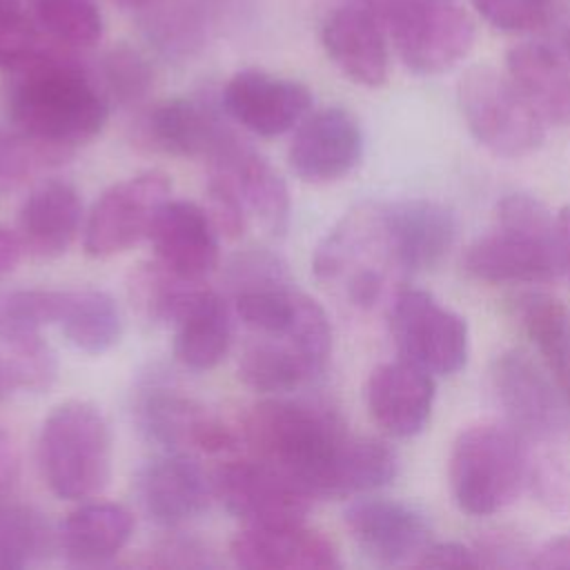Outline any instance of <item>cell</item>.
I'll return each instance as SVG.
<instances>
[{"label":"cell","instance_id":"74e56055","mask_svg":"<svg viewBox=\"0 0 570 570\" xmlns=\"http://www.w3.org/2000/svg\"><path fill=\"white\" fill-rule=\"evenodd\" d=\"M69 151L45 145L16 125H0V191H11L38 171L62 163Z\"/></svg>","mask_w":570,"mask_h":570},{"label":"cell","instance_id":"d590c367","mask_svg":"<svg viewBox=\"0 0 570 570\" xmlns=\"http://www.w3.org/2000/svg\"><path fill=\"white\" fill-rule=\"evenodd\" d=\"M58 289H0V343L16 347L42 338V327L56 323Z\"/></svg>","mask_w":570,"mask_h":570},{"label":"cell","instance_id":"2e32d148","mask_svg":"<svg viewBox=\"0 0 570 570\" xmlns=\"http://www.w3.org/2000/svg\"><path fill=\"white\" fill-rule=\"evenodd\" d=\"M343 519L358 550L383 566H416L432 543L425 514L394 499H356L345 508Z\"/></svg>","mask_w":570,"mask_h":570},{"label":"cell","instance_id":"7a4b0ae2","mask_svg":"<svg viewBox=\"0 0 570 570\" xmlns=\"http://www.w3.org/2000/svg\"><path fill=\"white\" fill-rule=\"evenodd\" d=\"M9 76V122L31 138L73 154L102 131L111 105L73 49L51 47Z\"/></svg>","mask_w":570,"mask_h":570},{"label":"cell","instance_id":"e575fe53","mask_svg":"<svg viewBox=\"0 0 570 570\" xmlns=\"http://www.w3.org/2000/svg\"><path fill=\"white\" fill-rule=\"evenodd\" d=\"M91 71L109 105L136 107L154 87V67L138 49L127 45L105 51L91 65Z\"/></svg>","mask_w":570,"mask_h":570},{"label":"cell","instance_id":"f546056e","mask_svg":"<svg viewBox=\"0 0 570 570\" xmlns=\"http://www.w3.org/2000/svg\"><path fill=\"white\" fill-rule=\"evenodd\" d=\"M323 372L307 358V354L287 334L261 336L254 334L240 354L238 376L254 392L289 394Z\"/></svg>","mask_w":570,"mask_h":570},{"label":"cell","instance_id":"ab89813d","mask_svg":"<svg viewBox=\"0 0 570 570\" xmlns=\"http://www.w3.org/2000/svg\"><path fill=\"white\" fill-rule=\"evenodd\" d=\"M557 0H472L476 13L497 31L532 33L548 27Z\"/></svg>","mask_w":570,"mask_h":570},{"label":"cell","instance_id":"7bdbcfd3","mask_svg":"<svg viewBox=\"0 0 570 570\" xmlns=\"http://www.w3.org/2000/svg\"><path fill=\"white\" fill-rule=\"evenodd\" d=\"M207 214L212 216L216 229L227 236L236 238L245 232L247 225V205L236 189L234 180L220 171V169H209L207 178Z\"/></svg>","mask_w":570,"mask_h":570},{"label":"cell","instance_id":"277c9868","mask_svg":"<svg viewBox=\"0 0 570 570\" xmlns=\"http://www.w3.org/2000/svg\"><path fill=\"white\" fill-rule=\"evenodd\" d=\"M525 441L499 423H476L459 432L448 461L454 503L474 517L508 508L528 485Z\"/></svg>","mask_w":570,"mask_h":570},{"label":"cell","instance_id":"3957f363","mask_svg":"<svg viewBox=\"0 0 570 570\" xmlns=\"http://www.w3.org/2000/svg\"><path fill=\"white\" fill-rule=\"evenodd\" d=\"M461 265L483 283H546L561 272L557 216L530 194H508L497 207V227L465 247Z\"/></svg>","mask_w":570,"mask_h":570},{"label":"cell","instance_id":"7c38bea8","mask_svg":"<svg viewBox=\"0 0 570 570\" xmlns=\"http://www.w3.org/2000/svg\"><path fill=\"white\" fill-rule=\"evenodd\" d=\"M169 191L171 183L163 171H142L114 183L98 196L85 220V252L94 258H107L147 238L151 220Z\"/></svg>","mask_w":570,"mask_h":570},{"label":"cell","instance_id":"4316f807","mask_svg":"<svg viewBox=\"0 0 570 570\" xmlns=\"http://www.w3.org/2000/svg\"><path fill=\"white\" fill-rule=\"evenodd\" d=\"M82 223V200L67 180H45L29 191L18 209L16 236L24 252L56 258L69 249Z\"/></svg>","mask_w":570,"mask_h":570},{"label":"cell","instance_id":"4dcf8cb0","mask_svg":"<svg viewBox=\"0 0 570 570\" xmlns=\"http://www.w3.org/2000/svg\"><path fill=\"white\" fill-rule=\"evenodd\" d=\"M62 336L87 354L111 350L122 334V318L116 301L94 287L58 289L56 323Z\"/></svg>","mask_w":570,"mask_h":570},{"label":"cell","instance_id":"60d3db41","mask_svg":"<svg viewBox=\"0 0 570 570\" xmlns=\"http://www.w3.org/2000/svg\"><path fill=\"white\" fill-rule=\"evenodd\" d=\"M472 548L481 568H532L537 550L521 532L510 528L483 530L472 541Z\"/></svg>","mask_w":570,"mask_h":570},{"label":"cell","instance_id":"bcb514c9","mask_svg":"<svg viewBox=\"0 0 570 570\" xmlns=\"http://www.w3.org/2000/svg\"><path fill=\"white\" fill-rule=\"evenodd\" d=\"M532 568H570V534L554 537L537 546Z\"/></svg>","mask_w":570,"mask_h":570},{"label":"cell","instance_id":"ee69618b","mask_svg":"<svg viewBox=\"0 0 570 570\" xmlns=\"http://www.w3.org/2000/svg\"><path fill=\"white\" fill-rule=\"evenodd\" d=\"M416 566L423 568H481L472 543L432 541L419 557Z\"/></svg>","mask_w":570,"mask_h":570},{"label":"cell","instance_id":"5b68a950","mask_svg":"<svg viewBox=\"0 0 570 570\" xmlns=\"http://www.w3.org/2000/svg\"><path fill=\"white\" fill-rule=\"evenodd\" d=\"M38 465L60 499L80 501L98 494L111 470V434L102 412L87 401L56 405L38 434Z\"/></svg>","mask_w":570,"mask_h":570},{"label":"cell","instance_id":"9a60e30c","mask_svg":"<svg viewBox=\"0 0 570 570\" xmlns=\"http://www.w3.org/2000/svg\"><path fill=\"white\" fill-rule=\"evenodd\" d=\"M218 98L236 125L263 138L298 127L312 109V91L303 82L263 69L236 71Z\"/></svg>","mask_w":570,"mask_h":570},{"label":"cell","instance_id":"7dc6e473","mask_svg":"<svg viewBox=\"0 0 570 570\" xmlns=\"http://www.w3.org/2000/svg\"><path fill=\"white\" fill-rule=\"evenodd\" d=\"M552 33V45L561 49V53L570 60V2L557 0L550 22L546 27Z\"/></svg>","mask_w":570,"mask_h":570},{"label":"cell","instance_id":"484cf974","mask_svg":"<svg viewBox=\"0 0 570 570\" xmlns=\"http://www.w3.org/2000/svg\"><path fill=\"white\" fill-rule=\"evenodd\" d=\"M209 169L225 171L252 212L272 232L283 236L289 225V194L281 174L238 131L207 158Z\"/></svg>","mask_w":570,"mask_h":570},{"label":"cell","instance_id":"836d02e7","mask_svg":"<svg viewBox=\"0 0 570 570\" xmlns=\"http://www.w3.org/2000/svg\"><path fill=\"white\" fill-rule=\"evenodd\" d=\"M40 31L60 47H94L105 31L96 0H24Z\"/></svg>","mask_w":570,"mask_h":570},{"label":"cell","instance_id":"8992f818","mask_svg":"<svg viewBox=\"0 0 570 570\" xmlns=\"http://www.w3.org/2000/svg\"><path fill=\"white\" fill-rule=\"evenodd\" d=\"M314 272L341 287L356 307H374L405 276L383 216V205H365L350 212L316 247Z\"/></svg>","mask_w":570,"mask_h":570},{"label":"cell","instance_id":"ffe728a7","mask_svg":"<svg viewBox=\"0 0 570 570\" xmlns=\"http://www.w3.org/2000/svg\"><path fill=\"white\" fill-rule=\"evenodd\" d=\"M321 45L336 69L361 87H381L390 76V40L358 2L334 7L321 24Z\"/></svg>","mask_w":570,"mask_h":570},{"label":"cell","instance_id":"5bb4252c","mask_svg":"<svg viewBox=\"0 0 570 570\" xmlns=\"http://www.w3.org/2000/svg\"><path fill=\"white\" fill-rule=\"evenodd\" d=\"M229 122L220 98H169L142 114L138 138L154 151L207 160L236 131Z\"/></svg>","mask_w":570,"mask_h":570},{"label":"cell","instance_id":"8d00e7d4","mask_svg":"<svg viewBox=\"0 0 570 570\" xmlns=\"http://www.w3.org/2000/svg\"><path fill=\"white\" fill-rule=\"evenodd\" d=\"M196 287L198 281H187L163 267L158 261H154L151 265H142L134 274L131 294L134 303L149 321L174 325V321L178 318L180 309L196 292Z\"/></svg>","mask_w":570,"mask_h":570},{"label":"cell","instance_id":"6da1fadb","mask_svg":"<svg viewBox=\"0 0 570 570\" xmlns=\"http://www.w3.org/2000/svg\"><path fill=\"white\" fill-rule=\"evenodd\" d=\"M252 456L269 463L312 499H341L387 485L396 452L372 436H354L325 403L285 399L256 403L243 419Z\"/></svg>","mask_w":570,"mask_h":570},{"label":"cell","instance_id":"ac0fdd59","mask_svg":"<svg viewBox=\"0 0 570 570\" xmlns=\"http://www.w3.org/2000/svg\"><path fill=\"white\" fill-rule=\"evenodd\" d=\"M363 156L358 120L343 107L307 114L292 138L287 160L292 171L307 183H332L347 176Z\"/></svg>","mask_w":570,"mask_h":570},{"label":"cell","instance_id":"30bf717a","mask_svg":"<svg viewBox=\"0 0 570 570\" xmlns=\"http://www.w3.org/2000/svg\"><path fill=\"white\" fill-rule=\"evenodd\" d=\"M492 390L508 425L525 443H557L570 432V403L525 352L505 350L492 361Z\"/></svg>","mask_w":570,"mask_h":570},{"label":"cell","instance_id":"f5cc1de1","mask_svg":"<svg viewBox=\"0 0 570 570\" xmlns=\"http://www.w3.org/2000/svg\"><path fill=\"white\" fill-rule=\"evenodd\" d=\"M9 479H11V461L7 459L4 448H2V443H0V497H2V492H4Z\"/></svg>","mask_w":570,"mask_h":570},{"label":"cell","instance_id":"f1b7e54d","mask_svg":"<svg viewBox=\"0 0 570 570\" xmlns=\"http://www.w3.org/2000/svg\"><path fill=\"white\" fill-rule=\"evenodd\" d=\"M174 354L194 372L216 367L229 352L232 309L214 289L196 287L174 321Z\"/></svg>","mask_w":570,"mask_h":570},{"label":"cell","instance_id":"d6986e66","mask_svg":"<svg viewBox=\"0 0 570 570\" xmlns=\"http://www.w3.org/2000/svg\"><path fill=\"white\" fill-rule=\"evenodd\" d=\"M218 234L207 209L191 200L167 198L158 207L147 238L163 267L200 283L218 265Z\"/></svg>","mask_w":570,"mask_h":570},{"label":"cell","instance_id":"1f68e13d","mask_svg":"<svg viewBox=\"0 0 570 570\" xmlns=\"http://www.w3.org/2000/svg\"><path fill=\"white\" fill-rule=\"evenodd\" d=\"M517 316L546 372L570 403V309L550 294L530 292L519 296Z\"/></svg>","mask_w":570,"mask_h":570},{"label":"cell","instance_id":"cb8c5ba5","mask_svg":"<svg viewBox=\"0 0 570 570\" xmlns=\"http://www.w3.org/2000/svg\"><path fill=\"white\" fill-rule=\"evenodd\" d=\"M229 9L232 0H163L134 18L160 58L187 62L214 40Z\"/></svg>","mask_w":570,"mask_h":570},{"label":"cell","instance_id":"4fadbf2b","mask_svg":"<svg viewBox=\"0 0 570 570\" xmlns=\"http://www.w3.org/2000/svg\"><path fill=\"white\" fill-rule=\"evenodd\" d=\"M214 497L245 525L305 521L314 501L289 476L256 456L223 463L214 474Z\"/></svg>","mask_w":570,"mask_h":570},{"label":"cell","instance_id":"c3c4849f","mask_svg":"<svg viewBox=\"0 0 570 570\" xmlns=\"http://www.w3.org/2000/svg\"><path fill=\"white\" fill-rule=\"evenodd\" d=\"M22 245L18 240L16 234H11L9 229L0 227V281L13 272V267L18 265L20 261V254H22Z\"/></svg>","mask_w":570,"mask_h":570},{"label":"cell","instance_id":"e0dca14e","mask_svg":"<svg viewBox=\"0 0 570 570\" xmlns=\"http://www.w3.org/2000/svg\"><path fill=\"white\" fill-rule=\"evenodd\" d=\"M142 512L163 528H178L200 517L214 499V479L194 454L169 452L147 461L134 481Z\"/></svg>","mask_w":570,"mask_h":570},{"label":"cell","instance_id":"ba28073f","mask_svg":"<svg viewBox=\"0 0 570 570\" xmlns=\"http://www.w3.org/2000/svg\"><path fill=\"white\" fill-rule=\"evenodd\" d=\"M459 107L479 145L503 158H523L546 138V122L505 71L470 67L459 80Z\"/></svg>","mask_w":570,"mask_h":570},{"label":"cell","instance_id":"9c48e42d","mask_svg":"<svg viewBox=\"0 0 570 570\" xmlns=\"http://www.w3.org/2000/svg\"><path fill=\"white\" fill-rule=\"evenodd\" d=\"M387 316L401 358L432 376H450L465 365L470 352L468 323L430 292L399 287Z\"/></svg>","mask_w":570,"mask_h":570},{"label":"cell","instance_id":"44dd1931","mask_svg":"<svg viewBox=\"0 0 570 570\" xmlns=\"http://www.w3.org/2000/svg\"><path fill=\"white\" fill-rule=\"evenodd\" d=\"M238 568L247 570H332L341 566L334 543L298 523L245 525L229 543Z\"/></svg>","mask_w":570,"mask_h":570},{"label":"cell","instance_id":"681fc988","mask_svg":"<svg viewBox=\"0 0 570 570\" xmlns=\"http://www.w3.org/2000/svg\"><path fill=\"white\" fill-rule=\"evenodd\" d=\"M557 247L561 272L570 278V205L557 214Z\"/></svg>","mask_w":570,"mask_h":570},{"label":"cell","instance_id":"f35d334b","mask_svg":"<svg viewBox=\"0 0 570 570\" xmlns=\"http://www.w3.org/2000/svg\"><path fill=\"white\" fill-rule=\"evenodd\" d=\"M51 47L60 45L40 31L24 0H0V69L16 71Z\"/></svg>","mask_w":570,"mask_h":570},{"label":"cell","instance_id":"603a6c76","mask_svg":"<svg viewBox=\"0 0 570 570\" xmlns=\"http://www.w3.org/2000/svg\"><path fill=\"white\" fill-rule=\"evenodd\" d=\"M387 234L403 274L436 267L456 238V216L428 198H405L383 205Z\"/></svg>","mask_w":570,"mask_h":570},{"label":"cell","instance_id":"8fae6325","mask_svg":"<svg viewBox=\"0 0 570 570\" xmlns=\"http://www.w3.org/2000/svg\"><path fill=\"white\" fill-rule=\"evenodd\" d=\"M134 416L140 432L169 452L227 454L238 450V434L218 414L156 376L136 392Z\"/></svg>","mask_w":570,"mask_h":570},{"label":"cell","instance_id":"f6af8a7d","mask_svg":"<svg viewBox=\"0 0 570 570\" xmlns=\"http://www.w3.org/2000/svg\"><path fill=\"white\" fill-rule=\"evenodd\" d=\"M156 557L149 561L151 566H176V568H207L214 566V561L207 557V550L198 546L196 541H167L156 552Z\"/></svg>","mask_w":570,"mask_h":570},{"label":"cell","instance_id":"b9f144b4","mask_svg":"<svg viewBox=\"0 0 570 570\" xmlns=\"http://www.w3.org/2000/svg\"><path fill=\"white\" fill-rule=\"evenodd\" d=\"M7 361L13 372L16 385L27 392H45L56 381L58 361L45 338L9 347Z\"/></svg>","mask_w":570,"mask_h":570},{"label":"cell","instance_id":"816d5d0a","mask_svg":"<svg viewBox=\"0 0 570 570\" xmlns=\"http://www.w3.org/2000/svg\"><path fill=\"white\" fill-rule=\"evenodd\" d=\"M107 2H111L114 7H118V9H122V11H129V13L138 16V13H142V11H147V9L156 7V4H160L163 0H107Z\"/></svg>","mask_w":570,"mask_h":570},{"label":"cell","instance_id":"83f0119b","mask_svg":"<svg viewBox=\"0 0 570 570\" xmlns=\"http://www.w3.org/2000/svg\"><path fill=\"white\" fill-rule=\"evenodd\" d=\"M134 532V517L127 508L109 501L78 505L62 521L56 546L73 566H98L114 559Z\"/></svg>","mask_w":570,"mask_h":570},{"label":"cell","instance_id":"7402d4cb","mask_svg":"<svg viewBox=\"0 0 570 570\" xmlns=\"http://www.w3.org/2000/svg\"><path fill=\"white\" fill-rule=\"evenodd\" d=\"M365 401L374 423L390 436L407 439L425 430L434 405V379L423 367L396 358L372 370Z\"/></svg>","mask_w":570,"mask_h":570},{"label":"cell","instance_id":"f907efd6","mask_svg":"<svg viewBox=\"0 0 570 570\" xmlns=\"http://www.w3.org/2000/svg\"><path fill=\"white\" fill-rule=\"evenodd\" d=\"M13 390H18L13 372L9 367V361L4 356H0V403L7 401L13 394Z\"/></svg>","mask_w":570,"mask_h":570},{"label":"cell","instance_id":"d6a6232c","mask_svg":"<svg viewBox=\"0 0 570 570\" xmlns=\"http://www.w3.org/2000/svg\"><path fill=\"white\" fill-rule=\"evenodd\" d=\"M53 546L56 537L36 508L0 501V570L31 568Z\"/></svg>","mask_w":570,"mask_h":570},{"label":"cell","instance_id":"52a82bcc","mask_svg":"<svg viewBox=\"0 0 570 570\" xmlns=\"http://www.w3.org/2000/svg\"><path fill=\"white\" fill-rule=\"evenodd\" d=\"M383 27L401 62L416 76L456 67L474 45V22L456 0H354Z\"/></svg>","mask_w":570,"mask_h":570},{"label":"cell","instance_id":"d4e9b609","mask_svg":"<svg viewBox=\"0 0 570 570\" xmlns=\"http://www.w3.org/2000/svg\"><path fill=\"white\" fill-rule=\"evenodd\" d=\"M505 73L546 125H570V60L543 40H521L505 53Z\"/></svg>","mask_w":570,"mask_h":570}]
</instances>
